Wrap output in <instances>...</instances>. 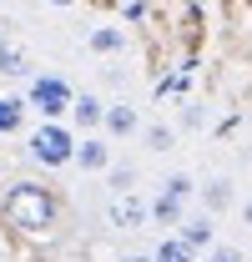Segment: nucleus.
Here are the masks:
<instances>
[{
  "instance_id": "4468645a",
  "label": "nucleus",
  "mask_w": 252,
  "mask_h": 262,
  "mask_svg": "<svg viewBox=\"0 0 252 262\" xmlns=\"http://www.w3.org/2000/svg\"><path fill=\"white\" fill-rule=\"evenodd\" d=\"M0 76H5V81H31L35 71H31V61H26L15 46H5V40H0Z\"/></svg>"
},
{
  "instance_id": "f8f14e48",
  "label": "nucleus",
  "mask_w": 252,
  "mask_h": 262,
  "mask_svg": "<svg viewBox=\"0 0 252 262\" xmlns=\"http://www.w3.org/2000/svg\"><path fill=\"white\" fill-rule=\"evenodd\" d=\"M182 217H187V202H177V196H166V192L152 196V222L157 227H182Z\"/></svg>"
},
{
  "instance_id": "7ed1b4c3",
  "label": "nucleus",
  "mask_w": 252,
  "mask_h": 262,
  "mask_svg": "<svg viewBox=\"0 0 252 262\" xmlns=\"http://www.w3.org/2000/svg\"><path fill=\"white\" fill-rule=\"evenodd\" d=\"M26 101H31V111L40 116V121H61L66 111H71V101H76V91L66 86V76H31V86H26Z\"/></svg>"
},
{
  "instance_id": "6e6552de",
  "label": "nucleus",
  "mask_w": 252,
  "mask_h": 262,
  "mask_svg": "<svg viewBox=\"0 0 252 262\" xmlns=\"http://www.w3.org/2000/svg\"><path fill=\"white\" fill-rule=\"evenodd\" d=\"M197 196H202V207L217 217V212H227V207L237 202V187H232V177H212V182L197 187Z\"/></svg>"
},
{
  "instance_id": "ddd939ff",
  "label": "nucleus",
  "mask_w": 252,
  "mask_h": 262,
  "mask_svg": "<svg viewBox=\"0 0 252 262\" xmlns=\"http://www.w3.org/2000/svg\"><path fill=\"white\" fill-rule=\"evenodd\" d=\"M86 46H91L96 56H121V51H126V31H116V26H96V31L86 35Z\"/></svg>"
},
{
  "instance_id": "412c9836",
  "label": "nucleus",
  "mask_w": 252,
  "mask_h": 262,
  "mask_svg": "<svg viewBox=\"0 0 252 262\" xmlns=\"http://www.w3.org/2000/svg\"><path fill=\"white\" fill-rule=\"evenodd\" d=\"M242 222H247V227H252V196H247V202H242Z\"/></svg>"
},
{
  "instance_id": "f257e3e1",
  "label": "nucleus",
  "mask_w": 252,
  "mask_h": 262,
  "mask_svg": "<svg viewBox=\"0 0 252 262\" xmlns=\"http://www.w3.org/2000/svg\"><path fill=\"white\" fill-rule=\"evenodd\" d=\"M5 217L20 232H51V222H56V196L46 192L40 182H15L5 192Z\"/></svg>"
},
{
  "instance_id": "0eeeda50",
  "label": "nucleus",
  "mask_w": 252,
  "mask_h": 262,
  "mask_svg": "<svg viewBox=\"0 0 252 262\" xmlns=\"http://www.w3.org/2000/svg\"><path fill=\"white\" fill-rule=\"evenodd\" d=\"M141 131V116H136V106H126V101H111L106 106V121H101V136H111V141H126V136H136Z\"/></svg>"
},
{
  "instance_id": "f3484780",
  "label": "nucleus",
  "mask_w": 252,
  "mask_h": 262,
  "mask_svg": "<svg viewBox=\"0 0 252 262\" xmlns=\"http://www.w3.org/2000/svg\"><path fill=\"white\" fill-rule=\"evenodd\" d=\"M207 262H247V252L232 242H217V247H207Z\"/></svg>"
},
{
  "instance_id": "aec40b11",
  "label": "nucleus",
  "mask_w": 252,
  "mask_h": 262,
  "mask_svg": "<svg viewBox=\"0 0 252 262\" xmlns=\"http://www.w3.org/2000/svg\"><path fill=\"white\" fill-rule=\"evenodd\" d=\"M121 262H157L152 252H131V257H121Z\"/></svg>"
},
{
  "instance_id": "9d476101",
  "label": "nucleus",
  "mask_w": 252,
  "mask_h": 262,
  "mask_svg": "<svg viewBox=\"0 0 252 262\" xmlns=\"http://www.w3.org/2000/svg\"><path fill=\"white\" fill-rule=\"evenodd\" d=\"M26 111H31V101H26V96L0 91V136H15V131L26 126Z\"/></svg>"
},
{
  "instance_id": "20e7f679",
  "label": "nucleus",
  "mask_w": 252,
  "mask_h": 262,
  "mask_svg": "<svg viewBox=\"0 0 252 262\" xmlns=\"http://www.w3.org/2000/svg\"><path fill=\"white\" fill-rule=\"evenodd\" d=\"M106 222H111V227H146V222H152V202L136 196V192H116L111 207H106Z\"/></svg>"
},
{
  "instance_id": "39448f33",
  "label": "nucleus",
  "mask_w": 252,
  "mask_h": 262,
  "mask_svg": "<svg viewBox=\"0 0 252 262\" xmlns=\"http://www.w3.org/2000/svg\"><path fill=\"white\" fill-rule=\"evenodd\" d=\"M76 166L81 171H111V136H81L76 141Z\"/></svg>"
},
{
  "instance_id": "1a4fd4ad",
  "label": "nucleus",
  "mask_w": 252,
  "mask_h": 262,
  "mask_svg": "<svg viewBox=\"0 0 252 262\" xmlns=\"http://www.w3.org/2000/svg\"><path fill=\"white\" fill-rule=\"evenodd\" d=\"M152 257H157V262H202V252L192 247L182 232H166L157 247H152Z\"/></svg>"
},
{
  "instance_id": "f03ea898",
  "label": "nucleus",
  "mask_w": 252,
  "mask_h": 262,
  "mask_svg": "<svg viewBox=\"0 0 252 262\" xmlns=\"http://www.w3.org/2000/svg\"><path fill=\"white\" fill-rule=\"evenodd\" d=\"M26 151H31L35 166H46V171H56V166L76 162V136L61 126V121H40L31 131V141H26Z\"/></svg>"
},
{
  "instance_id": "6ab92c4d",
  "label": "nucleus",
  "mask_w": 252,
  "mask_h": 262,
  "mask_svg": "<svg viewBox=\"0 0 252 262\" xmlns=\"http://www.w3.org/2000/svg\"><path fill=\"white\" fill-rule=\"evenodd\" d=\"M106 177H111V196H116V192H131V182H136V171H131V166H111Z\"/></svg>"
},
{
  "instance_id": "9b49d317",
  "label": "nucleus",
  "mask_w": 252,
  "mask_h": 262,
  "mask_svg": "<svg viewBox=\"0 0 252 262\" xmlns=\"http://www.w3.org/2000/svg\"><path fill=\"white\" fill-rule=\"evenodd\" d=\"M71 121L81 131H101V121H106V101L101 96H76L71 101Z\"/></svg>"
},
{
  "instance_id": "a211bd4d",
  "label": "nucleus",
  "mask_w": 252,
  "mask_h": 262,
  "mask_svg": "<svg viewBox=\"0 0 252 262\" xmlns=\"http://www.w3.org/2000/svg\"><path fill=\"white\" fill-rule=\"evenodd\" d=\"M187 71H192V66H187ZM187 71H177V76H166V81L157 86V96H161V101H166V96H182V91H187Z\"/></svg>"
},
{
  "instance_id": "423d86ee",
  "label": "nucleus",
  "mask_w": 252,
  "mask_h": 262,
  "mask_svg": "<svg viewBox=\"0 0 252 262\" xmlns=\"http://www.w3.org/2000/svg\"><path fill=\"white\" fill-rule=\"evenodd\" d=\"M182 237H187L192 247H197V252H207V247H217V217H212V212H207V207H202V212H187V217H182Z\"/></svg>"
},
{
  "instance_id": "dca6fc26",
  "label": "nucleus",
  "mask_w": 252,
  "mask_h": 262,
  "mask_svg": "<svg viewBox=\"0 0 252 262\" xmlns=\"http://www.w3.org/2000/svg\"><path fill=\"white\" fill-rule=\"evenodd\" d=\"M161 192L177 196V202H192L197 196V177L192 171H172V177H161Z\"/></svg>"
},
{
  "instance_id": "4be33fe9",
  "label": "nucleus",
  "mask_w": 252,
  "mask_h": 262,
  "mask_svg": "<svg viewBox=\"0 0 252 262\" xmlns=\"http://www.w3.org/2000/svg\"><path fill=\"white\" fill-rule=\"evenodd\" d=\"M56 5H71V0H56Z\"/></svg>"
},
{
  "instance_id": "2eb2a0df",
  "label": "nucleus",
  "mask_w": 252,
  "mask_h": 262,
  "mask_svg": "<svg viewBox=\"0 0 252 262\" xmlns=\"http://www.w3.org/2000/svg\"><path fill=\"white\" fill-rule=\"evenodd\" d=\"M141 146H146V151H172V146H177V131L152 121V126H141Z\"/></svg>"
}]
</instances>
